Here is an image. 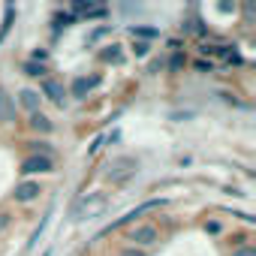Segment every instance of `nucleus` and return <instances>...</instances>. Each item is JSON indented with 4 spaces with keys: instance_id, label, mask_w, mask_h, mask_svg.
<instances>
[{
    "instance_id": "8",
    "label": "nucleus",
    "mask_w": 256,
    "mask_h": 256,
    "mask_svg": "<svg viewBox=\"0 0 256 256\" xmlns=\"http://www.w3.org/2000/svg\"><path fill=\"white\" fill-rule=\"evenodd\" d=\"M12 102H10V96H6V90L4 88H0V118H4V120H12Z\"/></svg>"
},
{
    "instance_id": "6",
    "label": "nucleus",
    "mask_w": 256,
    "mask_h": 256,
    "mask_svg": "<svg viewBox=\"0 0 256 256\" xmlns=\"http://www.w3.org/2000/svg\"><path fill=\"white\" fill-rule=\"evenodd\" d=\"M42 94L52 100V102H58V106H64V88L58 84V82H52V78H46L42 82Z\"/></svg>"
},
{
    "instance_id": "3",
    "label": "nucleus",
    "mask_w": 256,
    "mask_h": 256,
    "mask_svg": "<svg viewBox=\"0 0 256 256\" xmlns=\"http://www.w3.org/2000/svg\"><path fill=\"white\" fill-rule=\"evenodd\" d=\"M22 172H24V175H34V172H52V160L34 154V157H28V160L22 163Z\"/></svg>"
},
{
    "instance_id": "5",
    "label": "nucleus",
    "mask_w": 256,
    "mask_h": 256,
    "mask_svg": "<svg viewBox=\"0 0 256 256\" xmlns=\"http://www.w3.org/2000/svg\"><path fill=\"white\" fill-rule=\"evenodd\" d=\"M160 235H157V229L154 226H136L133 232H130V241H136V244H154Z\"/></svg>"
},
{
    "instance_id": "9",
    "label": "nucleus",
    "mask_w": 256,
    "mask_h": 256,
    "mask_svg": "<svg viewBox=\"0 0 256 256\" xmlns=\"http://www.w3.org/2000/svg\"><path fill=\"white\" fill-rule=\"evenodd\" d=\"M22 102H24V106H28L30 112H36V108H40V94L28 88V90H22Z\"/></svg>"
},
{
    "instance_id": "10",
    "label": "nucleus",
    "mask_w": 256,
    "mask_h": 256,
    "mask_svg": "<svg viewBox=\"0 0 256 256\" xmlns=\"http://www.w3.org/2000/svg\"><path fill=\"white\" fill-rule=\"evenodd\" d=\"M96 84V78H76V84H72V94L76 96H84V90H90Z\"/></svg>"
},
{
    "instance_id": "1",
    "label": "nucleus",
    "mask_w": 256,
    "mask_h": 256,
    "mask_svg": "<svg viewBox=\"0 0 256 256\" xmlns=\"http://www.w3.org/2000/svg\"><path fill=\"white\" fill-rule=\"evenodd\" d=\"M136 169H139V163H136L133 157H118V160L108 163L106 178H108L112 184H124V181H130V178L136 175Z\"/></svg>"
},
{
    "instance_id": "4",
    "label": "nucleus",
    "mask_w": 256,
    "mask_h": 256,
    "mask_svg": "<svg viewBox=\"0 0 256 256\" xmlns=\"http://www.w3.org/2000/svg\"><path fill=\"white\" fill-rule=\"evenodd\" d=\"M40 193H42V187H40L36 181H24V184H18V187H16V193H12V196H16V202H34Z\"/></svg>"
},
{
    "instance_id": "11",
    "label": "nucleus",
    "mask_w": 256,
    "mask_h": 256,
    "mask_svg": "<svg viewBox=\"0 0 256 256\" xmlns=\"http://www.w3.org/2000/svg\"><path fill=\"white\" fill-rule=\"evenodd\" d=\"M24 72H28V76H42L46 70H42V66H36V64H24Z\"/></svg>"
},
{
    "instance_id": "2",
    "label": "nucleus",
    "mask_w": 256,
    "mask_h": 256,
    "mask_svg": "<svg viewBox=\"0 0 256 256\" xmlns=\"http://www.w3.org/2000/svg\"><path fill=\"white\" fill-rule=\"evenodd\" d=\"M102 208H106V193H88V199H82V205L72 211V217H76V220H84V217H96Z\"/></svg>"
},
{
    "instance_id": "14",
    "label": "nucleus",
    "mask_w": 256,
    "mask_h": 256,
    "mask_svg": "<svg viewBox=\"0 0 256 256\" xmlns=\"http://www.w3.org/2000/svg\"><path fill=\"white\" fill-rule=\"evenodd\" d=\"M120 256H145V253H142V250H136V247H124V250H120Z\"/></svg>"
},
{
    "instance_id": "7",
    "label": "nucleus",
    "mask_w": 256,
    "mask_h": 256,
    "mask_svg": "<svg viewBox=\"0 0 256 256\" xmlns=\"http://www.w3.org/2000/svg\"><path fill=\"white\" fill-rule=\"evenodd\" d=\"M30 126H34V130H40V133H48V130H52V120H48L46 114L34 112V114H30Z\"/></svg>"
},
{
    "instance_id": "13",
    "label": "nucleus",
    "mask_w": 256,
    "mask_h": 256,
    "mask_svg": "<svg viewBox=\"0 0 256 256\" xmlns=\"http://www.w3.org/2000/svg\"><path fill=\"white\" fill-rule=\"evenodd\" d=\"M232 256H256V250H253V247H238Z\"/></svg>"
},
{
    "instance_id": "12",
    "label": "nucleus",
    "mask_w": 256,
    "mask_h": 256,
    "mask_svg": "<svg viewBox=\"0 0 256 256\" xmlns=\"http://www.w3.org/2000/svg\"><path fill=\"white\" fill-rule=\"evenodd\" d=\"M102 58H106V60H114V64H118V60H120V52H118V46H112V52H106Z\"/></svg>"
}]
</instances>
